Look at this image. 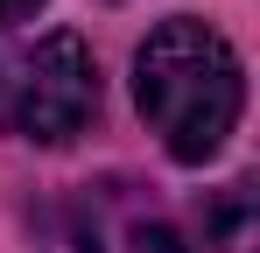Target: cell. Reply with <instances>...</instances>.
Returning a JSON list of instances; mask_svg holds the SVG:
<instances>
[{
  "label": "cell",
  "mask_w": 260,
  "mask_h": 253,
  "mask_svg": "<svg viewBox=\"0 0 260 253\" xmlns=\"http://www.w3.org/2000/svg\"><path fill=\"white\" fill-rule=\"evenodd\" d=\"M134 106L176 162H211L246 106V78H239L232 42L197 14L148 28V42L134 49Z\"/></svg>",
  "instance_id": "6da1fadb"
},
{
  "label": "cell",
  "mask_w": 260,
  "mask_h": 253,
  "mask_svg": "<svg viewBox=\"0 0 260 253\" xmlns=\"http://www.w3.org/2000/svg\"><path fill=\"white\" fill-rule=\"evenodd\" d=\"M99 113V64L85 36L56 28V36L0 42V134L14 141H71Z\"/></svg>",
  "instance_id": "7a4b0ae2"
},
{
  "label": "cell",
  "mask_w": 260,
  "mask_h": 253,
  "mask_svg": "<svg viewBox=\"0 0 260 253\" xmlns=\"http://www.w3.org/2000/svg\"><path fill=\"white\" fill-rule=\"evenodd\" d=\"M71 246L78 253H183V225L148 183L106 176V183H85L71 204Z\"/></svg>",
  "instance_id": "3957f363"
},
{
  "label": "cell",
  "mask_w": 260,
  "mask_h": 253,
  "mask_svg": "<svg viewBox=\"0 0 260 253\" xmlns=\"http://www.w3.org/2000/svg\"><path fill=\"white\" fill-rule=\"evenodd\" d=\"M43 0H0V28H14V21H28Z\"/></svg>",
  "instance_id": "277c9868"
},
{
  "label": "cell",
  "mask_w": 260,
  "mask_h": 253,
  "mask_svg": "<svg viewBox=\"0 0 260 253\" xmlns=\"http://www.w3.org/2000/svg\"><path fill=\"white\" fill-rule=\"evenodd\" d=\"M239 253H246V246H239Z\"/></svg>",
  "instance_id": "5b68a950"
}]
</instances>
